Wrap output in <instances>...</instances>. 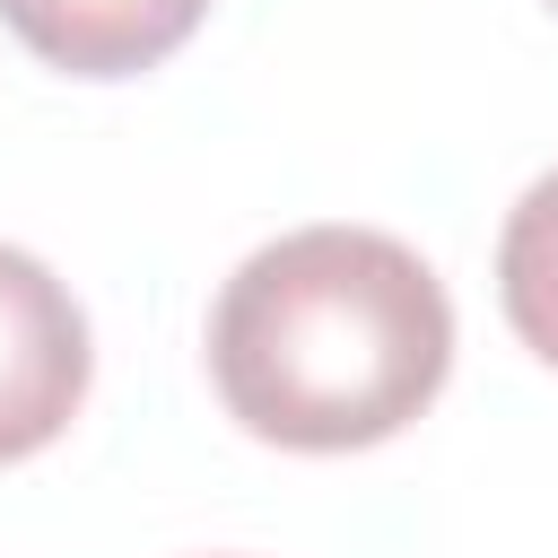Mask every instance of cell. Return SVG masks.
Segmentation results:
<instances>
[{
	"mask_svg": "<svg viewBox=\"0 0 558 558\" xmlns=\"http://www.w3.org/2000/svg\"><path fill=\"white\" fill-rule=\"evenodd\" d=\"M453 375V296L384 227H296L235 262L209 305L227 418L288 453L401 436Z\"/></svg>",
	"mask_w": 558,
	"mask_h": 558,
	"instance_id": "obj_1",
	"label": "cell"
},
{
	"mask_svg": "<svg viewBox=\"0 0 558 558\" xmlns=\"http://www.w3.org/2000/svg\"><path fill=\"white\" fill-rule=\"evenodd\" d=\"M96 349L78 296L17 244H0V462L44 453L87 401Z\"/></svg>",
	"mask_w": 558,
	"mask_h": 558,
	"instance_id": "obj_2",
	"label": "cell"
},
{
	"mask_svg": "<svg viewBox=\"0 0 558 558\" xmlns=\"http://www.w3.org/2000/svg\"><path fill=\"white\" fill-rule=\"evenodd\" d=\"M209 0H0V26L70 78H140L192 44Z\"/></svg>",
	"mask_w": 558,
	"mask_h": 558,
	"instance_id": "obj_3",
	"label": "cell"
},
{
	"mask_svg": "<svg viewBox=\"0 0 558 558\" xmlns=\"http://www.w3.org/2000/svg\"><path fill=\"white\" fill-rule=\"evenodd\" d=\"M497 305H506L514 340L558 366V166L532 174L523 201L506 209V235H497Z\"/></svg>",
	"mask_w": 558,
	"mask_h": 558,
	"instance_id": "obj_4",
	"label": "cell"
}]
</instances>
